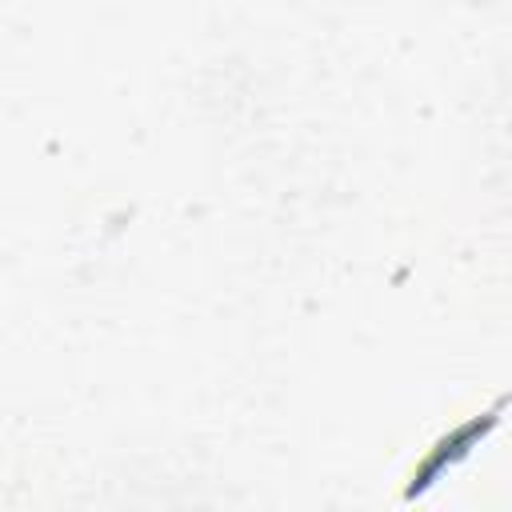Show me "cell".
<instances>
[{
  "label": "cell",
  "instance_id": "1",
  "mask_svg": "<svg viewBox=\"0 0 512 512\" xmlns=\"http://www.w3.org/2000/svg\"><path fill=\"white\" fill-rule=\"evenodd\" d=\"M508 404V396L504 400H496V408H488L484 416H476V420H468V424H460V428H452L448 436H440L436 444H432V452L420 460V468L412 472V484L404 488V500H412V496H420L424 488H432L436 484V476H444V468H452V464H460L492 428H496V420H500V408Z\"/></svg>",
  "mask_w": 512,
  "mask_h": 512
}]
</instances>
